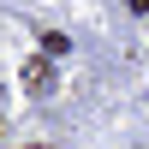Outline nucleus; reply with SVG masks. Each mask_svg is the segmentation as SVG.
Returning <instances> with one entry per match:
<instances>
[{"label": "nucleus", "mask_w": 149, "mask_h": 149, "mask_svg": "<svg viewBox=\"0 0 149 149\" xmlns=\"http://www.w3.org/2000/svg\"><path fill=\"white\" fill-rule=\"evenodd\" d=\"M24 78H30V90H54V66H48V54H36Z\"/></svg>", "instance_id": "f257e3e1"}, {"label": "nucleus", "mask_w": 149, "mask_h": 149, "mask_svg": "<svg viewBox=\"0 0 149 149\" xmlns=\"http://www.w3.org/2000/svg\"><path fill=\"white\" fill-rule=\"evenodd\" d=\"M125 6H131V12H149V0H125Z\"/></svg>", "instance_id": "f03ea898"}]
</instances>
